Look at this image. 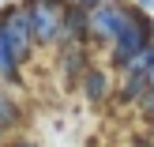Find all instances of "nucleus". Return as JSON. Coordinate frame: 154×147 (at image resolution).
<instances>
[{"label": "nucleus", "instance_id": "f257e3e1", "mask_svg": "<svg viewBox=\"0 0 154 147\" xmlns=\"http://www.w3.org/2000/svg\"><path fill=\"white\" fill-rule=\"evenodd\" d=\"M154 42V23H150V11H143L139 4H132V15H128V27H124V34L113 42V49H109V60L124 72L128 64H132L135 57H139L143 49Z\"/></svg>", "mask_w": 154, "mask_h": 147}, {"label": "nucleus", "instance_id": "f03ea898", "mask_svg": "<svg viewBox=\"0 0 154 147\" xmlns=\"http://www.w3.org/2000/svg\"><path fill=\"white\" fill-rule=\"evenodd\" d=\"M23 4H26L38 45H60L64 42V15H68L64 0H23Z\"/></svg>", "mask_w": 154, "mask_h": 147}, {"label": "nucleus", "instance_id": "7ed1b4c3", "mask_svg": "<svg viewBox=\"0 0 154 147\" xmlns=\"http://www.w3.org/2000/svg\"><path fill=\"white\" fill-rule=\"evenodd\" d=\"M0 30H4L8 45L15 49L19 64H26L34 57L38 42H34V27H30V15H26V4H4L0 8Z\"/></svg>", "mask_w": 154, "mask_h": 147}, {"label": "nucleus", "instance_id": "20e7f679", "mask_svg": "<svg viewBox=\"0 0 154 147\" xmlns=\"http://www.w3.org/2000/svg\"><path fill=\"white\" fill-rule=\"evenodd\" d=\"M128 15H132V4H124V0H98V4L90 8V38L113 45L124 34Z\"/></svg>", "mask_w": 154, "mask_h": 147}, {"label": "nucleus", "instance_id": "39448f33", "mask_svg": "<svg viewBox=\"0 0 154 147\" xmlns=\"http://www.w3.org/2000/svg\"><path fill=\"white\" fill-rule=\"evenodd\" d=\"M0 83H4V87H19L23 83V64H19V57H15V49L8 45L4 30H0Z\"/></svg>", "mask_w": 154, "mask_h": 147}, {"label": "nucleus", "instance_id": "423d86ee", "mask_svg": "<svg viewBox=\"0 0 154 147\" xmlns=\"http://www.w3.org/2000/svg\"><path fill=\"white\" fill-rule=\"evenodd\" d=\"M147 91H150V79H147V72H124V83H120L117 98H120L124 106H139L143 98H147Z\"/></svg>", "mask_w": 154, "mask_h": 147}, {"label": "nucleus", "instance_id": "0eeeda50", "mask_svg": "<svg viewBox=\"0 0 154 147\" xmlns=\"http://www.w3.org/2000/svg\"><path fill=\"white\" fill-rule=\"evenodd\" d=\"M79 87H83V94H87V102H105L109 98V72L105 68H87V75L79 79Z\"/></svg>", "mask_w": 154, "mask_h": 147}, {"label": "nucleus", "instance_id": "6e6552de", "mask_svg": "<svg viewBox=\"0 0 154 147\" xmlns=\"http://www.w3.org/2000/svg\"><path fill=\"white\" fill-rule=\"evenodd\" d=\"M15 121H19V106H15L11 94H8V87L0 83V132H4V128H11Z\"/></svg>", "mask_w": 154, "mask_h": 147}, {"label": "nucleus", "instance_id": "1a4fd4ad", "mask_svg": "<svg viewBox=\"0 0 154 147\" xmlns=\"http://www.w3.org/2000/svg\"><path fill=\"white\" fill-rule=\"evenodd\" d=\"M139 110L147 113V117H154V87L147 91V98H143V102H139Z\"/></svg>", "mask_w": 154, "mask_h": 147}, {"label": "nucleus", "instance_id": "9d476101", "mask_svg": "<svg viewBox=\"0 0 154 147\" xmlns=\"http://www.w3.org/2000/svg\"><path fill=\"white\" fill-rule=\"evenodd\" d=\"M132 147H154V132H150V128H147V136H135V140H132Z\"/></svg>", "mask_w": 154, "mask_h": 147}, {"label": "nucleus", "instance_id": "9b49d317", "mask_svg": "<svg viewBox=\"0 0 154 147\" xmlns=\"http://www.w3.org/2000/svg\"><path fill=\"white\" fill-rule=\"evenodd\" d=\"M8 147H42V143H34V140H11Z\"/></svg>", "mask_w": 154, "mask_h": 147}, {"label": "nucleus", "instance_id": "f8f14e48", "mask_svg": "<svg viewBox=\"0 0 154 147\" xmlns=\"http://www.w3.org/2000/svg\"><path fill=\"white\" fill-rule=\"evenodd\" d=\"M147 79H150V87H154V64H150V68H147Z\"/></svg>", "mask_w": 154, "mask_h": 147}, {"label": "nucleus", "instance_id": "ddd939ff", "mask_svg": "<svg viewBox=\"0 0 154 147\" xmlns=\"http://www.w3.org/2000/svg\"><path fill=\"white\" fill-rule=\"evenodd\" d=\"M4 4H15V0H0V8H4Z\"/></svg>", "mask_w": 154, "mask_h": 147}, {"label": "nucleus", "instance_id": "4468645a", "mask_svg": "<svg viewBox=\"0 0 154 147\" xmlns=\"http://www.w3.org/2000/svg\"><path fill=\"white\" fill-rule=\"evenodd\" d=\"M150 132H154V117H150Z\"/></svg>", "mask_w": 154, "mask_h": 147}, {"label": "nucleus", "instance_id": "2eb2a0df", "mask_svg": "<svg viewBox=\"0 0 154 147\" xmlns=\"http://www.w3.org/2000/svg\"><path fill=\"white\" fill-rule=\"evenodd\" d=\"M0 136H4V132H0Z\"/></svg>", "mask_w": 154, "mask_h": 147}]
</instances>
